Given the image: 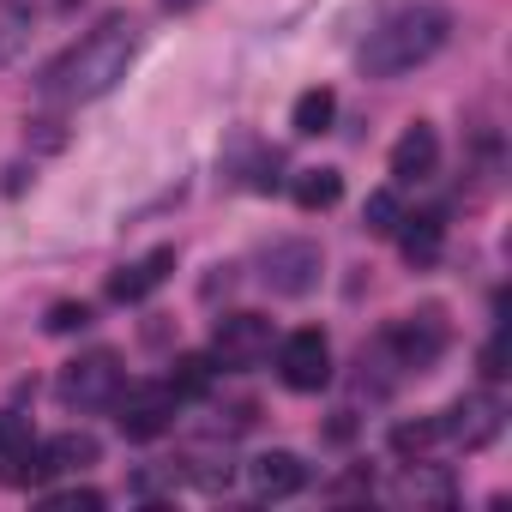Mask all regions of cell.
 Here are the masks:
<instances>
[{
    "label": "cell",
    "mask_w": 512,
    "mask_h": 512,
    "mask_svg": "<svg viewBox=\"0 0 512 512\" xmlns=\"http://www.w3.org/2000/svg\"><path fill=\"white\" fill-rule=\"evenodd\" d=\"M139 43H145L139 19L115 13V19H103L85 43H73L61 61H49L37 85H43L49 97H67V103H97V97H109V91L127 79V67H133Z\"/></svg>",
    "instance_id": "6da1fadb"
},
{
    "label": "cell",
    "mask_w": 512,
    "mask_h": 512,
    "mask_svg": "<svg viewBox=\"0 0 512 512\" xmlns=\"http://www.w3.org/2000/svg\"><path fill=\"white\" fill-rule=\"evenodd\" d=\"M446 37H452V13L434 7V0H410V7L386 13L368 31V43L356 49V67H362V79H404V73L428 67L446 49Z\"/></svg>",
    "instance_id": "7a4b0ae2"
},
{
    "label": "cell",
    "mask_w": 512,
    "mask_h": 512,
    "mask_svg": "<svg viewBox=\"0 0 512 512\" xmlns=\"http://www.w3.org/2000/svg\"><path fill=\"white\" fill-rule=\"evenodd\" d=\"M446 344H452V320H446L440 302H422L416 314L392 320L386 338H380V350H386V362H392L398 374H428V368L446 356Z\"/></svg>",
    "instance_id": "3957f363"
},
{
    "label": "cell",
    "mask_w": 512,
    "mask_h": 512,
    "mask_svg": "<svg viewBox=\"0 0 512 512\" xmlns=\"http://www.w3.org/2000/svg\"><path fill=\"white\" fill-rule=\"evenodd\" d=\"M320 278H326V253H320V241L290 235V241H272V247L260 253V284H266L272 296H284V302L314 296Z\"/></svg>",
    "instance_id": "277c9868"
},
{
    "label": "cell",
    "mask_w": 512,
    "mask_h": 512,
    "mask_svg": "<svg viewBox=\"0 0 512 512\" xmlns=\"http://www.w3.org/2000/svg\"><path fill=\"white\" fill-rule=\"evenodd\" d=\"M121 380H127V368H121L115 350H85V356H73V362L61 368L55 398H61L67 410H109L115 392H121Z\"/></svg>",
    "instance_id": "5b68a950"
},
{
    "label": "cell",
    "mask_w": 512,
    "mask_h": 512,
    "mask_svg": "<svg viewBox=\"0 0 512 512\" xmlns=\"http://www.w3.org/2000/svg\"><path fill=\"white\" fill-rule=\"evenodd\" d=\"M175 404H181V398H175L169 380H133V386L121 380V392H115L109 410H115V428H121L127 440H157V434L175 422Z\"/></svg>",
    "instance_id": "8992f818"
},
{
    "label": "cell",
    "mask_w": 512,
    "mask_h": 512,
    "mask_svg": "<svg viewBox=\"0 0 512 512\" xmlns=\"http://www.w3.org/2000/svg\"><path fill=\"white\" fill-rule=\"evenodd\" d=\"M278 380H284L290 392H302V398L332 386V344H326L320 326H302V332H290V338L278 344Z\"/></svg>",
    "instance_id": "52a82bcc"
},
{
    "label": "cell",
    "mask_w": 512,
    "mask_h": 512,
    "mask_svg": "<svg viewBox=\"0 0 512 512\" xmlns=\"http://www.w3.org/2000/svg\"><path fill=\"white\" fill-rule=\"evenodd\" d=\"M500 428H506V404H500L494 392H464V398L440 416V440L458 446V452H482V446H494Z\"/></svg>",
    "instance_id": "ba28073f"
},
{
    "label": "cell",
    "mask_w": 512,
    "mask_h": 512,
    "mask_svg": "<svg viewBox=\"0 0 512 512\" xmlns=\"http://www.w3.org/2000/svg\"><path fill=\"white\" fill-rule=\"evenodd\" d=\"M272 356V320L266 314H223L211 326V362L217 368H253Z\"/></svg>",
    "instance_id": "9c48e42d"
},
{
    "label": "cell",
    "mask_w": 512,
    "mask_h": 512,
    "mask_svg": "<svg viewBox=\"0 0 512 512\" xmlns=\"http://www.w3.org/2000/svg\"><path fill=\"white\" fill-rule=\"evenodd\" d=\"M247 488H253V500H290V494H302V488H308L302 452H290V446L253 452V458H247Z\"/></svg>",
    "instance_id": "30bf717a"
},
{
    "label": "cell",
    "mask_w": 512,
    "mask_h": 512,
    "mask_svg": "<svg viewBox=\"0 0 512 512\" xmlns=\"http://www.w3.org/2000/svg\"><path fill=\"white\" fill-rule=\"evenodd\" d=\"M434 169H440V133L428 121L404 127L398 145H392V181L398 187H416V181H434Z\"/></svg>",
    "instance_id": "8fae6325"
},
{
    "label": "cell",
    "mask_w": 512,
    "mask_h": 512,
    "mask_svg": "<svg viewBox=\"0 0 512 512\" xmlns=\"http://www.w3.org/2000/svg\"><path fill=\"white\" fill-rule=\"evenodd\" d=\"M169 272H175V247H151L145 260H133V266H121V272H109V302L133 308V302H145Z\"/></svg>",
    "instance_id": "7c38bea8"
},
{
    "label": "cell",
    "mask_w": 512,
    "mask_h": 512,
    "mask_svg": "<svg viewBox=\"0 0 512 512\" xmlns=\"http://www.w3.org/2000/svg\"><path fill=\"white\" fill-rule=\"evenodd\" d=\"M392 241H398V253H404L410 266H434V260H440V247H446V217H440V211H416V217H398Z\"/></svg>",
    "instance_id": "4fadbf2b"
},
{
    "label": "cell",
    "mask_w": 512,
    "mask_h": 512,
    "mask_svg": "<svg viewBox=\"0 0 512 512\" xmlns=\"http://www.w3.org/2000/svg\"><path fill=\"white\" fill-rule=\"evenodd\" d=\"M332 121H338V91H332V85H308V91L290 103V127H296L302 139L332 133Z\"/></svg>",
    "instance_id": "5bb4252c"
},
{
    "label": "cell",
    "mask_w": 512,
    "mask_h": 512,
    "mask_svg": "<svg viewBox=\"0 0 512 512\" xmlns=\"http://www.w3.org/2000/svg\"><path fill=\"white\" fill-rule=\"evenodd\" d=\"M175 476H187L193 488H205V494H217V488H229V476H235V464H229V452H217V446H193L181 464H175Z\"/></svg>",
    "instance_id": "9a60e30c"
},
{
    "label": "cell",
    "mask_w": 512,
    "mask_h": 512,
    "mask_svg": "<svg viewBox=\"0 0 512 512\" xmlns=\"http://www.w3.org/2000/svg\"><path fill=\"white\" fill-rule=\"evenodd\" d=\"M169 386H175V398H205V392L217 386V362H211V350H187V356H175Z\"/></svg>",
    "instance_id": "2e32d148"
},
{
    "label": "cell",
    "mask_w": 512,
    "mask_h": 512,
    "mask_svg": "<svg viewBox=\"0 0 512 512\" xmlns=\"http://www.w3.org/2000/svg\"><path fill=\"white\" fill-rule=\"evenodd\" d=\"M290 193H296L302 211H332V205L344 199V175H338V169H302Z\"/></svg>",
    "instance_id": "e0dca14e"
},
{
    "label": "cell",
    "mask_w": 512,
    "mask_h": 512,
    "mask_svg": "<svg viewBox=\"0 0 512 512\" xmlns=\"http://www.w3.org/2000/svg\"><path fill=\"white\" fill-rule=\"evenodd\" d=\"M43 458H49V470H85L103 458V446H97V434H55V440H43Z\"/></svg>",
    "instance_id": "ac0fdd59"
},
{
    "label": "cell",
    "mask_w": 512,
    "mask_h": 512,
    "mask_svg": "<svg viewBox=\"0 0 512 512\" xmlns=\"http://www.w3.org/2000/svg\"><path fill=\"white\" fill-rule=\"evenodd\" d=\"M440 446V416H416V422H392V452L398 458H428Z\"/></svg>",
    "instance_id": "d6986e66"
},
{
    "label": "cell",
    "mask_w": 512,
    "mask_h": 512,
    "mask_svg": "<svg viewBox=\"0 0 512 512\" xmlns=\"http://www.w3.org/2000/svg\"><path fill=\"white\" fill-rule=\"evenodd\" d=\"M398 217H404L398 187H374V193L362 199V229H368V235H392V229H398Z\"/></svg>",
    "instance_id": "ffe728a7"
},
{
    "label": "cell",
    "mask_w": 512,
    "mask_h": 512,
    "mask_svg": "<svg viewBox=\"0 0 512 512\" xmlns=\"http://www.w3.org/2000/svg\"><path fill=\"white\" fill-rule=\"evenodd\" d=\"M31 37V13L19 7V0H0V67H7Z\"/></svg>",
    "instance_id": "44dd1931"
},
{
    "label": "cell",
    "mask_w": 512,
    "mask_h": 512,
    "mask_svg": "<svg viewBox=\"0 0 512 512\" xmlns=\"http://www.w3.org/2000/svg\"><path fill=\"white\" fill-rule=\"evenodd\" d=\"M7 464V482L13 488H43L55 470H49V458H43V446H25V452H13V458H0Z\"/></svg>",
    "instance_id": "7402d4cb"
},
{
    "label": "cell",
    "mask_w": 512,
    "mask_h": 512,
    "mask_svg": "<svg viewBox=\"0 0 512 512\" xmlns=\"http://www.w3.org/2000/svg\"><path fill=\"white\" fill-rule=\"evenodd\" d=\"M398 494H404V500H434V506H446V500H452V482H446V476H434V470H428V458H416V470L398 482Z\"/></svg>",
    "instance_id": "603a6c76"
},
{
    "label": "cell",
    "mask_w": 512,
    "mask_h": 512,
    "mask_svg": "<svg viewBox=\"0 0 512 512\" xmlns=\"http://www.w3.org/2000/svg\"><path fill=\"white\" fill-rule=\"evenodd\" d=\"M25 139H31V151H43V157H55V151H67V121H55V115H37V121H25Z\"/></svg>",
    "instance_id": "cb8c5ba5"
},
{
    "label": "cell",
    "mask_w": 512,
    "mask_h": 512,
    "mask_svg": "<svg viewBox=\"0 0 512 512\" xmlns=\"http://www.w3.org/2000/svg\"><path fill=\"white\" fill-rule=\"evenodd\" d=\"M25 446H37V434H31V416H19V410H0V458H13V452H25Z\"/></svg>",
    "instance_id": "d4e9b609"
},
{
    "label": "cell",
    "mask_w": 512,
    "mask_h": 512,
    "mask_svg": "<svg viewBox=\"0 0 512 512\" xmlns=\"http://www.w3.org/2000/svg\"><path fill=\"white\" fill-rule=\"evenodd\" d=\"M43 506L49 512H103V494L97 488H55V494H43Z\"/></svg>",
    "instance_id": "484cf974"
},
{
    "label": "cell",
    "mask_w": 512,
    "mask_h": 512,
    "mask_svg": "<svg viewBox=\"0 0 512 512\" xmlns=\"http://www.w3.org/2000/svg\"><path fill=\"white\" fill-rule=\"evenodd\" d=\"M43 326H49L55 338H67V332H85V326H91V308H85V302H55Z\"/></svg>",
    "instance_id": "4316f807"
},
{
    "label": "cell",
    "mask_w": 512,
    "mask_h": 512,
    "mask_svg": "<svg viewBox=\"0 0 512 512\" xmlns=\"http://www.w3.org/2000/svg\"><path fill=\"white\" fill-rule=\"evenodd\" d=\"M476 362H482V380H506V374H512V368H506V326L482 344V356H476Z\"/></svg>",
    "instance_id": "83f0119b"
},
{
    "label": "cell",
    "mask_w": 512,
    "mask_h": 512,
    "mask_svg": "<svg viewBox=\"0 0 512 512\" xmlns=\"http://www.w3.org/2000/svg\"><path fill=\"white\" fill-rule=\"evenodd\" d=\"M211 272H217V278H205V290H199L205 302H217V290H229V284H235V266H211Z\"/></svg>",
    "instance_id": "f1b7e54d"
},
{
    "label": "cell",
    "mask_w": 512,
    "mask_h": 512,
    "mask_svg": "<svg viewBox=\"0 0 512 512\" xmlns=\"http://www.w3.org/2000/svg\"><path fill=\"white\" fill-rule=\"evenodd\" d=\"M25 181H31V169H25V163H13V169H7V181H0V193H25Z\"/></svg>",
    "instance_id": "f546056e"
},
{
    "label": "cell",
    "mask_w": 512,
    "mask_h": 512,
    "mask_svg": "<svg viewBox=\"0 0 512 512\" xmlns=\"http://www.w3.org/2000/svg\"><path fill=\"white\" fill-rule=\"evenodd\" d=\"M163 13H193V7H205V0H157Z\"/></svg>",
    "instance_id": "4dcf8cb0"
}]
</instances>
